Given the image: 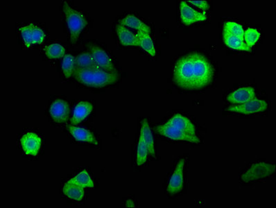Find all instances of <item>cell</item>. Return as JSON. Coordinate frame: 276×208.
Listing matches in <instances>:
<instances>
[{"label": "cell", "instance_id": "obj_1", "mask_svg": "<svg viewBox=\"0 0 276 208\" xmlns=\"http://www.w3.org/2000/svg\"><path fill=\"white\" fill-rule=\"evenodd\" d=\"M214 70L208 59L194 52L180 58L173 68V81L184 90H200L212 82Z\"/></svg>", "mask_w": 276, "mask_h": 208}, {"label": "cell", "instance_id": "obj_2", "mask_svg": "<svg viewBox=\"0 0 276 208\" xmlns=\"http://www.w3.org/2000/svg\"><path fill=\"white\" fill-rule=\"evenodd\" d=\"M155 130L158 134L171 140L200 142L194 124L190 119L181 114L174 115L168 122L156 126Z\"/></svg>", "mask_w": 276, "mask_h": 208}, {"label": "cell", "instance_id": "obj_3", "mask_svg": "<svg viewBox=\"0 0 276 208\" xmlns=\"http://www.w3.org/2000/svg\"><path fill=\"white\" fill-rule=\"evenodd\" d=\"M73 75L82 84L97 88L113 84L119 79L118 74L105 72L100 68L80 69L76 70Z\"/></svg>", "mask_w": 276, "mask_h": 208}, {"label": "cell", "instance_id": "obj_4", "mask_svg": "<svg viewBox=\"0 0 276 208\" xmlns=\"http://www.w3.org/2000/svg\"><path fill=\"white\" fill-rule=\"evenodd\" d=\"M64 11L70 31V38L72 42H75L81 30L84 29L88 22L86 17L79 11L72 8L66 2L64 4Z\"/></svg>", "mask_w": 276, "mask_h": 208}, {"label": "cell", "instance_id": "obj_5", "mask_svg": "<svg viewBox=\"0 0 276 208\" xmlns=\"http://www.w3.org/2000/svg\"><path fill=\"white\" fill-rule=\"evenodd\" d=\"M275 165L266 163H257L251 167L241 176V180L244 183L259 181L269 177L275 172Z\"/></svg>", "mask_w": 276, "mask_h": 208}, {"label": "cell", "instance_id": "obj_6", "mask_svg": "<svg viewBox=\"0 0 276 208\" xmlns=\"http://www.w3.org/2000/svg\"><path fill=\"white\" fill-rule=\"evenodd\" d=\"M267 109V102L255 98L251 101L240 105L231 106L227 108V111L229 112L240 113V114L252 115L264 112Z\"/></svg>", "mask_w": 276, "mask_h": 208}, {"label": "cell", "instance_id": "obj_7", "mask_svg": "<svg viewBox=\"0 0 276 208\" xmlns=\"http://www.w3.org/2000/svg\"><path fill=\"white\" fill-rule=\"evenodd\" d=\"M184 167L185 160L181 159L177 163L169 179L167 190L170 195L177 194L182 191L184 186Z\"/></svg>", "mask_w": 276, "mask_h": 208}, {"label": "cell", "instance_id": "obj_8", "mask_svg": "<svg viewBox=\"0 0 276 208\" xmlns=\"http://www.w3.org/2000/svg\"><path fill=\"white\" fill-rule=\"evenodd\" d=\"M26 47H29L33 44H40L44 41L45 35L42 29L38 26L29 24L20 29Z\"/></svg>", "mask_w": 276, "mask_h": 208}, {"label": "cell", "instance_id": "obj_9", "mask_svg": "<svg viewBox=\"0 0 276 208\" xmlns=\"http://www.w3.org/2000/svg\"><path fill=\"white\" fill-rule=\"evenodd\" d=\"M89 47H90V52L91 53L94 62L100 69L105 72L116 74L114 63L104 50L94 44H90Z\"/></svg>", "mask_w": 276, "mask_h": 208}, {"label": "cell", "instance_id": "obj_10", "mask_svg": "<svg viewBox=\"0 0 276 208\" xmlns=\"http://www.w3.org/2000/svg\"><path fill=\"white\" fill-rule=\"evenodd\" d=\"M180 17L181 21L185 25H190L196 22L205 21L207 18L205 14L196 11L188 5L186 2H182L180 5Z\"/></svg>", "mask_w": 276, "mask_h": 208}, {"label": "cell", "instance_id": "obj_11", "mask_svg": "<svg viewBox=\"0 0 276 208\" xmlns=\"http://www.w3.org/2000/svg\"><path fill=\"white\" fill-rule=\"evenodd\" d=\"M50 114L51 118L58 123L67 122L70 117L69 104L62 99H57L53 101L50 107Z\"/></svg>", "mask_w": 276, "mask_h": 208}, {"label": "cell", "instance_id": "obj_12", "mask_svg": "<svg viewBox=\"0 0 276 208\" xmlns=\"http://www.w3.org/2000/svg\"><path fill=\"white\" fill-rule=\"evenodd\" d=\"M21 145L22 149L26 154L29 155L35 156L38 154L42 141L40 137L34 133H27L22 137Z\"/></svg>", "mask_w": 276, "mask_h": 208}, {"label": "cell", "instance_id": "obj_13", "mask_svg": "<svg viewBox=\"0 0 276 208\" xmlns=\"http://www.w3.org/2000/svg\"><path fill=\"white\" fill-rule=\"evenodd\" d=\"M255 96L256 93L252 87H243L231 92L227 96V99L230 103L240 105L255 99Z\"/></svg>", "mask_w": 276, "mask_h": 208}, {"label": "cell", "instance_id": "obj_14", "mask_svg": "<svg viewBox=\"0 0 276 208\" xmlns=\"http://www.w3.org/2000/svg\"><path fill=\"white\" fill-rule=\"evenodd\" d=\"M93 107L88 101H81L76 106L74 110L73 117L71 120L72 124H77L82 122L92 112Z\"/></svg>", "mask_w": 276, "mask_h": 208}, {"label": "cell", "instance_id": "obj_15", "mask_svg": "<svg viewBox=\"0 0 276 208\" xmlns=\"http://www.w3.org/2000/svg\"><path fill=\"white\" fill-rule=\"evenodd\" d=\"M68 130L72 136L75 137V140L81 141V142L91 143V144L98 145V142L96 140L95 137L88 130L72 126H68Z\"/></svg>", "mask_w": 276, "mask_h": 208}, {"label": "cell", "instance_id": "obj_16", "mask_svg": "<svg viewBox=\"0 0 276 208\" xmlns=\"http://www.w3.org/2000/svg\"><path fill=\"white\" fill-rule=\"evenodd\" d=\"M117 34L120 42L125 46H138L136 35L133 34L125 26L117 25Z\"/></svg>", "mask_w": 276, "mask_h": 208}, {"label": "cell", "instance_id": "obj_17", "mask_svg": "<svg viewBox=\"0 0 276 208\" xmlns=\"http://www.w3.org/2000/svg\"><path fill=\"white\" fill-rule=\"evenodd\" d=\"M137 39H138V46L142 47L144 51L147 52L152 57H155L156 55L154 44L149 33L144 31H140L137 33Z\"/></svg>", "mask_w": 276, "mask_h": 208}, {"label": "cell", "instance_id": "obj_18", "mask_svg": "<svg viewBox=\"0 0 276 208\" xmlns=\"http://www.w3.org/2000/svg\"><path fill=\"white\" fill-rule=\"evenodd\" d=\"M223 36L224 43L231 49L240 50V51H251V48L246 45L244 39L226 33H224Z\"/></svg>", "mask_w": 276, "mask_h": 208}, {"label": "cell", "instance_id": "obj_19", "mask_svg": "<svg viewBox=\"0 0 276 208\" xmlns=\"http://www.w3.org/2000/svg\"><path fill=\"white\" fill-rule=\"evenodd\" d=\"M142 125H141L140 135L143 137L144 141H145L146 145L149 148V153L151 155L155 157V151L154 147V139H153V134L148 121L144 119L142 120Z\"/></svg>", "mask_w": 276, "mask_h": 208}, {"label": "cell", "instance_id": "obj_20", "mask_svg": "<svg viewBox=\"0 0 276 208\" xmlns=\"http://www.w3.org/2000/svg\"><path fill=\"white\" fill-rule=\"evenodd\" d=\"M120 25L123 26H127L133 29H136V30L144 31L146 32H151V29L147 25L144 23L142 20L139 19L136 16H133V15H128L123 19L120 20Z\"/></svg>", "mask_w": 276, "mask_h": 208}, {"label": "cell", "instance_id": "obj_21", "mask_svg": "<svg viewBox=\"0 0 276 208\" xmlns=\"http://www.w3.org/2000/svg\"><path fill=\"white\" fill-rule=\"evenodd\" d=\"M63 191L68 198L76 200V201H81L84 197L83 187L75 185V184L70 183L69 182H67L65 184Z\"/></svg>", "mask_w": 276, "mask_h": 208}, {"label": "cell", "instance_id": "obj_22", "mask_svg": "<svg viewBox=\"0 0 276 208\" xmlns=\"http://www.w3.org/2000/svg\"><path fill=\"white\" fill-rule=\"evenodd\" d=\"M85 68H99L90 52H83L75 57V71Z\"/></svg>", "mask_w": 276, "mask_h": 208}, {"label": "cell", "instance_id": "obj_23", "mask_svg": "<svg viewBox=\"0 0 276 208\" xmlns=\"http://www.w3.org/2000/svg\"><path fill=\"white\" fill-rule=\"evenodd\" d=\"M149 153V148L146 145L145 141H144L143 137L140 135L136 152V162L138 166H141L145 163Z\"/></svg>", "mask_w": 276, "mask_h": 208}, {"label": "cell", "instance_id": "obj_24", "mask_svg": "<svg viewBox=\"0 0 276 208\" xmlns=\"http://www.w3.org/2000/svg\"><path fill=\"white\" fill-rule=\"evenodd\" d=\"M68 182L82 187L83 188L94 187L93 181H92L90 176L89 175L88 173L86 170H83V172L79 173L78 175L70 179Z\"/></svg>", "mask_w": 276, "mask_h": 208}, {"label": "cell", "instance_id": "obj_25", "mask_svg": "<svg viewBox=\"0 0 276 208\" xmlns=\"http://www.w3.org/2000/svg\"><path fill=\"white\" fill-rule=\"evenodd\" d=\"M62 71L65 77L70 78L75 71V57L70 55H65L62 62Z\"/></svg>", "mask_w": 276, "mask_h": 208}, {"label": "cell", "instance_id": "obj_26", "mask_svg": "<svg viewBox=\"0 0 276 208\" xmlns=\"http://www.w3.org/2000/svg\"><path fill=\"white\" fill-rule=\"evenodd\" d=\"M45 54L49 59H60L65 57L66 49L62 44L52 43L45 47Z\"/></svg>", "mask_w": 276, "mask_h": 208}, {"label": "cell", "instance_id": "obj_27", "mask_svg": "<svg viewBox=\"0 0 276 208\" xmlns=\"http://www.w3.org/2000/svg\"><path fill=\"white\" fill-rule=\"evenodd\" d=\"M224 33H229V34L244 39V30L243 27L235 22H226L225 25H224Z\"/></svg>", "mask_w": 276, "mask_h": 208}, {"label": "cell", "instance_id": "obj_28", "mask_svg": "<svg viewBox=\"0 0 276 208\" xmlns=\"http://www.w3.org/2000/svg\"><path fill=\"white\" fill-rule=\"evenodd\" d=\"M260 38V33L257 29L253 28H249L246 31H244V39L245 43L248 47H252L254 46Z\"/></svg>", "mask_w": 276, "mask_h": 208}, {"label": "cell", "instance_id": "obj_29", "mask_svg": "<svg viewBox=\"0 0 276 208\" xmlns=\"http://www.w3.org/2000/svg\"><path fill=\"white\" fill-rule=\"evenodd\" d=\"M188 3L196 6L198 8L204 11L208 10L209 7H210L207 1H188Z\"/></svg>", "mask_w": 276, "mask_h": 208}]
</instances>
